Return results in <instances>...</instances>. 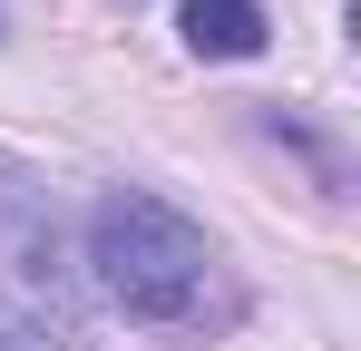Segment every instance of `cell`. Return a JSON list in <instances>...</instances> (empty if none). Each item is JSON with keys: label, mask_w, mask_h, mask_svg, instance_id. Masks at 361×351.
I'll return each mask as SVG.
<instances>
[{"label": "cell", "mask_w": 361, "mask_h": 351, "mask_svg": "<svg viewBox=\"0 0 361 351\" xmlns=\"http://www.w3.org/2000/svg\"><path fill=\"white\" fill-rule=\"evenodd\" d=\"M88 273L147 332H225V322H244V292L225 273V254H215V234L195 215H176L166 195H147V185H108L88 205Z\"/></svg>", "instance_id": "1"}, {"label": "cell", "mask_w": 361, "mask_h": 351, "mask_svg": "<svg viewBox=\"0 0 361 351\" xmlns=\"http://www.w3.org/2000/svg\"><path fill=\"white\" fill-rule=\"evenodd\" d=\"M0 351H30V342H10V332H0Z\"/></svg>", "instance_id": "4"}, {"label": "cell", "mask_w": 361, "mask_h": 351, "mask_svg": "<svg viewBox=\"0 0 361 351\" xmlns=\"http://www.w3.org/2000/svg\"><path fill=\"white\" fill-rule=\"evenodd\" d=\"M0 292L49 322V332H78V264H68V234L49 215V195L20 166H0Z\"/></svg>", "instance_id": "2"}, {"label": "cell", "mask_w": 361, "mask_h": 351, "mask_svg": "<svg viewBox=\"0 0 361 351\" xmlns=\"http://www.w3.org/2000/svg\"><path fill=\"white\" fill-rule=\"evenodd\" d=\"M0 39H10V10H0Z\"/></svg>", "instance_id": "5"}, {"label": "cell", "mask_w": 361, "mask_h": 351, "mask_svg": "<svg viewBox=\"0 0 361 351\" xmlns=\"http://www.w3.org/2000/svg\"><path fill=\"white\" fill-rule=\"evenodd\" d=\"M176 30L195 58H254L264 49V0H185Z\"/></svg>", "instance_id": "3"}]
</instances>
